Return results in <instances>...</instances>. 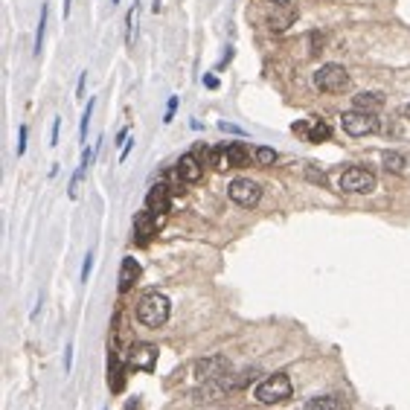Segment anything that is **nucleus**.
Masks as SVG:
<instances>
[{"mask_svg": "<svg viewBox=\"0 0 410 410\" xmlns=\"http://www.w3.org/2000/svg\"><path fill=\"white\" fill-rule=\"evenodd\" d=\"M145 210L157 219H166V212L172 210V189L169 184H155L145 195Z\"/></svg>", "mask_w": 410, "mask_h": 410, "instance_id": "nucleus-8", "label": "nucleus"}, {"mask_svg": "<svg viewBox=\"0 0 410 410\" xmlns=\"http://www.w3.org/2000/svg\"><path fill=\"white\" fill-rule=\"evenodd\" d=\"M340 189L349 192V195H364V192H372L375 189V175L364 166H349L347 172L340 175Z\"/></svg>", "mask_w": 410, "mask_h": 410, "instance_id": "nucleus-5", "label": "nucleus"}, {"mask_svg": "<svg viewBox=\"0 0 410 410\" xmlns=\"http://www.w3.org/2000/svg\"><path fill=\"white\" fill-rule=\"evenodd\" d=\"M227 198H230L233 204L244 207V210H251L262 201V189L256 180H248V178H236L230 180V187H227Z\"/></svg>", "mask_w": 410, "mask_h": 410, "instance_id": "nucleus-4", "label": "nucleus"}, {"mask_svg": "<svg viewBox=\"0 0 410 410\" xmlns=\"http://www.w3.org/2000/svg\"><path fill=\"white\" fill-rule=\"evenodd\" d=\"M271 3H276V6H285V3H291V0H271Z\"/></svg>", "mask_w": 410, "mask_h": 410, "instance_id": "nucleus-30", "label": "nucleus"}, {"mask_svg": "<svg viewBox=\"0 0 410 410\" xmlns=\"http://www.w3.org/2000/svg\"><path fill=\"white\" fill-rule=\"evenodd\" d=\"M155 12H160V0H155Z\"/></svg>", "mask_w": 410, "mask_h": 410, "instance_id": "nucleus-31", "label": "nucleus"}, {"mask_svg": "<svg viewBox=\"0 0 410 410\" xmlns=\"http://www.w3.org/2000/svg\"><path fill=\"white\" fill-rule=\"evenodd\" d=\"M140 274H143V268H140V262L134 259V256H125L123 259V268H120V291L125 294V291H131L134 288V283L140 280Z\"/></svg>", "mask_w": 410, "mask_h": 410, "instance_id": "nucleus-12", "label": "nucleus"}, {"mask_svg": "<svg viewBox=\"0 0 410 410\" xmlns=\"http://www.w3.org/2000/svg\"><path fill=\"white\" fill-rule=\"evenodd\" d=\"M204 85H207L210 90H216V88H219V79L212 76V73H207V76H204Z\"/></svg>", "mask_w": 410, "mask_h": 410, "instance_id": "nucleus-26", "label": "nucleus"}, {"mask_svg": "<svg viewBox=\"0 0 410 410\" xmlns=\"http://www.w3.org/2000/svg\"><path fill=\"white\" fill-rule=\"evenodd\" d=\"M355 111H364V113H372V111H379L384 105V93L379 90H364V93H358L355 100H352Z\"/></svg>", "mask_w": 410, "mask_h": 410, "instance_id": "nucleus-13", "label": "nucleus"}, {"mask_svg": "<svg viewBox=\"0 0 410 410\" xmlns=\"http://www.w3.org/2000/svg\"><path fill=\"white\" fill-rule=\"evenodd\" d=\"M85 81H88V73L79 76V88H76V96H85Z\"/></svg>", "mask_w": 410, "mask_h": 410, "instance_id": "nucleus-27", "label": "nucleus"}, {"mask_svg": "<svg viewBox=\"0 0 410 410\" xmlns=\"http://www.w3.org/2000/svg\"><path fill=\"white\" fill-rule=\"evenodd\" d=\"M381 163H384L387 172H402V169H404V157H402L399 152H384V155H381Z\"/></svg>", "mask_w": 410, "mask_h": 410, "instance_id": "nucleus-18", "label": "nucleus"}, {"mask_svg": "<svg viewBox=\"0 0 410 410\" xmlns=\"http://www.w3.org/2000/svg\"><path fill=\"white\" fill-rule=\"evenodd\" d=\"M175 172L180 178V184H198V180L204 178V166H201V160H198V155H195V152L180 157Z\"/></svg>", "mask_w": 410, "mask_h": 410, "instance_id": "nucleus-9", "label": "nucleus"}, {"mask_svg": "<svg viewBox=\"0 0 410 410\" xmlns=\"http://www.w3.org/2000/svg\"><path fill=\"white\" fill-rule=\"evenodd\" d=\"M253 393H256V402H262V404H280V402L291 399L294 387H291V379L285 372H276V375H268L265 381H259L253 387Z\"/></svg>", "mask_w": 410, "mask_h": 410, "instance_id": "nucleus-2", "label": "nucleus"}, {"mask_svg": "<svg viewBox=\"0 0 410 410\" xmlns=\"http://www.w3.org/2000/svg\"><path fill=\"white\" fill-rule=\"evenodd\" d=\"M47 9L50 6H41V18H38V29H36V56L41 53V47H44V32H47Z\"/></svg>", "mask_w": 410, "mask_h": 410, "instance_id": "nucleus-19", "label": "nucleus"}, {"mask_svg": "<svg viewBox=\"0 0 410 410\" xmlns=\"http://www.w3.org/2000/svg\"><path fill=\"white\" fill-rule=\"evenodd\" d=\"M111 3H113V6H117V3H120V0H111Z\"/></svg>", "mask_w": 410, "mask_h": 410, "instance_id": "nucleus-33", "label": "nucleus"}, {"mask_svg": "<svg viewBox=\"0 0 410 410\" xmlns=\"http://www.w3.org/2000/svg\"><path fill=\"white\" fill-rule=\"evenodd\" d=\"M340 125L349 137H367L379 131V117L375 113H364V111H349L340 117Z\"/></svg>", "mask_w": 410, "mask_h": 410, "instance_id": "nucleus-6", "label": "nucleus"}, {"mask_svg": "<svg viewBox=\"0 0 410 410\" xmlns=\"http://www.w3.org/2000/svg\"><path fill=\"white\" fill-rule=\"evenodd\" d=\"M73 367V343H68V349H64V372H70Z\"/></svg>", "mask_w": 410, "mask_h": 410, "instance_id": "nucleus-24", "label": "nucleus"}, {"mask_svg": "<svg viewBox=\"0 0 410 410\" xmlns=\"http://www.w3.org/2000/svg\"><path fill=\"white\" fill-rule=\"evenodd\" d=\"M253 163H259V166H271V163H276V152L271 149V145H256Z\"/></svg>", "mask_w": 410, "mask_h": 410, "instance_id": "nucleus-17", "label": "nucleus"}, {"mask_svg": "<svg viewBox=\"0 0 410 410\" xmlns=\"http://www.w3.org/2000/svg\"><path fill=\"white\" fill-rule=\"evenodd\" d=\"M90 265H93V251H88L85 265H81V283H88V276H90Z\"/></svg>", "mask_w": 410, "mask_h": 410, "instance_id": "nucleus-23", "label": "nucleus"}, {"mask_svg": "<svg viewBox=\"0 0 410 410\" xmlns=\"http://www.w3.org/2000/svg\"><path fill=\"white\" fill-rule=\"evenodd\" d=\"M58 128H61V120L56 117V123H53V137H50V143H53V145L58 143Z\"/></svg>", "mask_w": 410, "mask_h": 410, "instance_id": "nucleus-28", "label": "nucleus"}, {"mask_svg": "<svg viewBox=\"0 0 410 410\" xmlns=\"http://www.w3.org/2000/svg\"><path fill=\"white\" fill-rule=\"evenodd\" d=\"M404 117H407V120H410V105H407V108H404Z\"/></svg>", "mask_w": 410, "mask_h": 410, "instance_id": "nucleus-32", "label": "nucleus"}, {"mask_svg": "<svg viewBox=\"0 0 410 410\" xmlns=\"http://www.w3.org/2000/svg\"><path fill=\"white\" fill-rule=\"evenodd\" d=\"M306 410H349V407L338 396H315L306 402Z\"/></svg>", "mask_w": 410, "mask_h": 410, "instance_id": "nucleus-14", "label": "nucleus"}, {"mask_svg": "<svg viewBox=\"0 0 410 410\" xmlns=\"http://www.w3.org/2000/svg\"><path fill=\"white\" fill-rule=\"evenodd\" d=\"M128 364L134 367V370L152 372V370H155V364H157V347H152V343H140V347L131 349Z\"/></svg>", "mask_w": 410, "mask_h": 410, "instance_id": "nucleus-10", "label": "nucleus"}, {"mask_svg": "<svg viewBox=\"0 0 410 410\" xmlns=\"http://www.w3.org/2000/svg\"><path fill=\"white\" fill-rule=\"evenodd\" d=\"M93 102H96V100H90V102L85 105V111H81V125H79V137H81V140H88V128H90V113H93Z\"/></svg>", "mask_w": 410, "mask_h": 410, "instance_id": "nucleus-20", "label": "nucleus"}, {"mask_svg": "<svg viewBox=\"0 0 410 410\" xmlns=\"http://www.w3.org/2000/svg\"><path fill=\"white\" fill-rule=\"evenodd\" d=\"M163 227V219H157V216H152L149 210H143V212H137L134 216V244H149L155 236H157V230Z\"/></svg>", "mask_w": 410, "mask_h": 410, "instance_id": "nucleus-7", "label": "nucleus"}, {"mask_svg": "<svg viewBox=\"0 0 410 410\" xmlns=\"http://www.w3.org/2000/svg\"><path fill=\"white\" fill-rule=\"evenodd\" d=\"M111 390L113 393H123L125 390V372H123V364L117 358H111Z\"/></svg>", "mask_w": 410, "mask_h": 410, "instance_id": "nucleus-16", "label": "nucleus"}, {"mask_svg": "<svg viewBox=\"0 0 410 410\" xmlns=\"http://www.w3.org/2000/svg\"><path fill=\"white\" fill-rule=\"evenodd\" d=\"M26 140H29V128L21 125V128H18V155H21V157H24V152H26Z\"/></svg>", "mask_w": 410, "mask_h": 410, "instance_id": "nucleus-22", "label": "nucleus"}, {"mask_svg": "<svg viewBox=\"0 0 410 410\" xmlns=\"http://www.w3.org/2000/svg\"><path fill=\"white\" fill-rule=\"evenodd\" d=\"M85 166H79L76 169V175H73V180H70V187H68V195H70V198H76V195H79V184H81V180H85Z\"/></svg>", "mask_w": 410, "mask_h": 410, "instance_id": "nucleus-21", "label": "nucleus"}, {"mask_svg": "<svg viewBox=\"0 0 410 410\" xmlns=\"http://www.w3.org/2000/svg\"><path fill=\"white\" fill-rule=\"evenodd\" d=\"M332 137V128H329V123H308V134H306V140H311V143H323V140H329Z\"/></svg>", "mask_w": 410, "mask_h": 410, "instance_id": "nucleus-15", "label": "nucleus"}, {"mask_svg": "<svg viewBox=\"0 0 410 410\" xmlns=\"http://www.w3.org/2000/svg\"><path fill=\"white\" fill-rule=\"evenodd\" d=\"M169 315H172V303L166 294H160V291H149L137 306V320L143 326H149V329H160V326L169 320Z\"/></svg>", "mask_w": 410, "mask_h": 410, "instance_id": "nucleus-1", "label": "nucleus"}, {"mask_svg": "<svg viewBox=\"0 0 410 410\" xmlns=\"http://www.w3.org/2000/svg\"><path fill=\"white\" fill-rule=\"evenodd\" d=\"M224 375H227V361L221 355L198 361V379L201 381H207V379L210 381H224Z\"/></svg>", "mask_w": 410, "mask_h": 410, "instance_id": "nucleus-11", "label": "nucleus"}, {"mask_svg": "<svg viewBox=\"0 0 410 410\" xmlns=\"http://www.w3.org/2000/svg\"><path fill=\"white\" fill-rule=\"evenodd\" d=\"M315 85L323 93H343V90H349L352 79H349L347 68H340V64H326V68H320L315 73Z\"/></svg>", "mask_w": 410, "mask_h": 410, "instance_id": "nucleus-3", "label": "nucleus"}, {"mask_svg": "<svg viewBox=\"0 0 410 410\" xmlns=\"http://www.w3.org/2000/svg\"><path fill=\"white\" fill-rule=\"evenodd\" d=\"M175 111H178V96H172V100H169V111H166V117H163V120H166V123H172Z\"/></svg>", "mask_w": 410, "mask_h": 410, "instance_id": "nucleus-25", "label": "nucleus"}, {"mask_svg": "<svg viewBox=\"0 0 410 410\" xmlns=\"http://www.w3.org/2000/svg\"><path fill=\"white\" fill-rule=\"evenodd\" d=\"M70 9H73V0H64V9H61L64 18H70Z\"/></svg>", "mask_w": 410, "mask_h": 410, "instance_id": "nucleus-29", "label": "nucleus"}]
</instances>
